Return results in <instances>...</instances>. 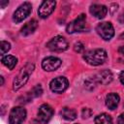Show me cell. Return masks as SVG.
I'll return each mask as SVG.
<instances>
[{"instance_id": "cell-1", "label": "cell", "mask_w": 124, "mask_h": 124, "mask_svg": "<svg viewBox=\"0 0 124 124\" xmlns=\"http://www.w3.org/2000/svg\"><path fill=\"white\" fill-rule=\"evenodd\" d=\"M107 51L103 48H95L86 51L83 54V59L92 66H99L107 60Z\"/></svg>"}, {"instance_id": "cell-2", "label": "cell", "mask_w": 124, "mask_h": 124, "mask_svg": "<svg viewBox=\"0 0 124 124\" xmlns=\"http://www.w3.org/2000/svg\"><path fill=\"white\" fill-rule=\"evenodd\" d=\"M96 31L99 34V36L102 39L106 40V41L110 40L114 35L113 26H112V24L110 22H108V21L99 23L97 25V27H96Z\"/></svg>"}, {"instance_id": "cell-3", "label": "cell", "mask_w": 124, "mask_h": 124, "mask_svg": "<svg viewBox=\"0 0 124 124\" xmlns=\"http://www.w3.org/2000/svg\"><path fill=\"white\" fill-rule=\"evenodd\" d=\"M51 51H64L68 48L69 45L66 39L62 36H56L52 38L46 45Z\"/></svg>"}, {"instance_id": "cell-4", "label": "cell", "mask_w": 124, "mask_h": 124, "mask_svg": "<svg viewBox=\"0 0 124 124\" xmlns=\"http://www.w3.org/2000/svg\"><path fill=\"white\" fill-rule=\"evenodd\" d=\"M26 117V110L22 107H15L9 115L10 124H21Z\"/></svg>"}, {"instance_id": "cell-5", "label": "cell", "mask_w": 124, "mask_h": 124, "mask_svg": "<svg viewBox=\"0 0 124 124\" xmlns=\"http://www.w3.org/2000/svg\"><path fill=\"white\" fill-rule=\"evenodd\" d=\"M85 21H86V16L84 14H81L75 20L71 21L67 25L66 31L70 34L75 33V32H80L85 28Z\"/></svg>"}, {"instance_id": "cell-6", "label": "cell", "mask_w": 124, "mask_h": 124, "mask_svg": "<svg viewBox=\"0 0 124 124\" xmlns=\"http://www.w3.org/2000/svg\"><path fill=\"white\" fill-rule=\"evenodd\" d=\"M32 11V6L30 3L28 2H24L23 4H21L14 13V16L13 19L16 22H20L23 19H25L31 13Z\"/></svg>"}, {"instance_id": "cell-7", "label": "cell", "mask_w": 124, "mask_h": 124, "mask_svg": "<svg viewBox=\"0 0 124 124\" xmlns=\"http://www.w3.org/2000/svg\"><path fill=\"white\" fill-rule=\"evenodd\" d=\"M68 85H69V81H68V79L66 78L58 77V78H53L50 81L49 87H50V90L52 92L62 93V92H64L68 88Z\"/></svg>"}, {"instance_id": "cell-8", "label": "cell", "mask_w": 124, "mask_h": 124, "mask_svg": "<svg viewBox=\"0 0 124 124\" xmlns=\"http://www.w3.org/2000/svg\"><path fill=\"white\" fill-rule=\"evenodd\" d=\"M33 68L34 67H32V68H30V69H28V70H26V67L25 68H23L22 70H21V72L17 75V77H16V78L14 79V83H13V87H14V90H18L19 88H21L26 82H27V80H28V78H29V75H30V73H32V71H33Z\"/></svg>"}, {"instance_id": "cell-9", "label": "cell", "mask_w": 124, "mask_h": 124, "mask_svg": "<svg viewBox=\"0 0 124 124\" xmlns=\"http://www.w3.org/2000/svg\"><path fill=\"white\" fill-rule=\"evenodd\" d=\"M62 61L54 56H48L46 58H45L42 61V67L45 71L47 72H51V71H55L56 69H58L61 66Z\"/></svg>"}, {"instance_id": "cell-10", "label": "cell", "mask_w": 124, "mask_h": 124, "mask_svg": "<svg viewBox=\"0 0 124 124\" xmlns=\"http://www.w3.org/2000/svg\"><path fill=\"white\" fill-rule=\"evenodd\" d=\"M55 1H52V0H46V1H44L39 10H38V14H39V16L42 17V18H46L55 9Z\"/></svg>"}, {"instance_id": "cell-11", "label": "cell", "mask_w": 124, "mask_h": 124, "mask_svg": "<svg viewBox=\"0 0 124 124\" xmlns=\"http://www.w3.org/2000/svg\"><path fill=\"white\" fill-rule=\"evenodd\" d=\"M52 115H53V109H52V108L50 106H48L46 104H44L39 108L38 116H39L40 120L43 123L48 122L49 119L52 117Z\"/></svg>"}, {"instance_id": "cell-12", "label": "cell", "mask_w": 124, "mask_h": 124, "mask_svg": "<svg viewBox=\"0 0 124 124\" xmlns=\"http://www.w3.org/2000/svg\"><path fill=\"white\" fill-rule=\"evenodd\" d=\"M91 15L97 18H104L108 14V8L101 4H93L89 9Z\"/></svg>"}, {"instance_id": "cell-13", "label": "cell", "mask_w": 124, "mask_h": 124, "mask_svg": "<svg viewBox=\"0 0 124 124\" xmlns=\"http://www.w3.org/2000/svg\"><path fill=\"white\" fill-rule=\"evenodd\" d=\"M95 78L97 82H100L102 84H108L112 80V74L109 70H103L97 74Z\"/></svg>"}, {"instance_id": "cell-14", "label": "cell", "mask_w": 124, "mask_h": 124, "mask_svg": "<svg viewBox=\"0 0 124 124\" xmlns=\"http://www.w3.org/2000/svg\"><path fill=\"white\" fill-rule=\"evenodd\" d=\"M119 96L116 93H109L107 95L106 97V106L109 108V109H114L117 108L118 104H119Z\"/></svg>"}, {"instance_id": "cell-15", "label": "cell", "mask_w": 124, "mask_h": 124, "mask_svg": "<svg viewBox=\"0 0 124 124\" xmlns=\"http://www.w3.org/2000/svg\"><path fill=\"white\" fill-rule=\"evenodd\" d=\"M38 27V22L35 19H31L30 21H28L22 28H21V35L23 36H28L30 34H32Z\"/></svg>"}, {"instance_id": "cell-16", "label": "cell", "mask_w": 124, "mask_h": 124, "mask_svg": "<svg viewBox=\"0 0 124 124\" xmlns=\"http://www.w3.org/2000/svg\"><path fill=\"white\" fill-rule=\"evenodd\" d=\"M61 116L66 120H75L77 118V111L70 108H63L60 111Z\"/></svg>"}, {"instance_id": "cell-17", "label": "cell", "mask_w": 124, "mask_h": 124, "mask_svg": "<svg viewBox=\"0 0 124 124\" xmlns=\"http://www.w3.org/2000/svg\"><path fill=\"white\" fill-rule=\"evenodd\" d=\"M1 61H2V63H3L8 69H10V70H13V69L16 67V63H17V59H16L15 56H13V55H6V56H3Z\"/></svg>"}, {"instance_id": "cell-18", "label": "cell", "mask_w": 124, "mask_h": 124, "mask_svg": "<svg viewBox=\"0 0 124 124\" xmlns=\"http://www.w3.org/2000/svg\"><path fill=\"white\" fill-rule=\"evenodd\" d=\"M95 124H112V118L107 113H101L95 117Z\"/></svg>"}, {"instance_id": "cell-19", "label": "cell", "mask_w": 124, "mask_h": 124, "mask_svg": "<svg viewBox=\"0 0 124 124\" xmlns=\"http://www.w3.org/2000/svg\"><path fill=\"white\" fill-rule=\"evenodd\" d=\"M11 48V45L8 43V42H5V41H2L0 43V52L1 54H5L6 52H8Z\"/></svg>"}, {"instance_id": "cell-20", "label": "cell", "mask_w": 124, "mask_h": 124, "mask_svg": "<svg viewBox=\"0 0 124 124\" xmlns=\"http://www.w3.org/2000/svg\"><path fill=\"white\" fill-rule=\"evenodd\" d=\"M96 83H97V80H96L95 78H89V79H87V80L84 82L85 87H86L88 90H92V89H94Z\"/></svg>"}, {"instance_id": "cell-21", "label": "cell", "mask_w": 124, "mask_h": 124, "mask_svg": "<svg viewBox=\"0 0 124 124\" xmlns=\"http://www.w3.org/2000/svg\"><path fill=\"white\" fill-rule=\"evenodd\" d=\"M42 93H43V89H42V87H41L40 84H38L35 87H33V89L31 91V95L33 97H39V96L42 95Z\"/></svg>"}, {"instance_id": "cell-22", "label": "cell", "mask_w": 124, "mask_h": 124, "mask_svg": "<svg viewBox=\"0 0 124 124\" xmlns=\"http://www.w3.org/2000/svg\"><path fill=\"white\" fill-rule=\"evenodd\" d=\"M81 115H82L83 118H89L92 115V110L90 108H83L82 111H81Z\"/></svg>"}, {"instance_id": "cell-23", "label": "cell", "mask_w": 124, "mask_h": 124, "mask_svg": "<svg viewBox=\"0 0 124 124\" xmlns=\"http://www.w3.org/2000/svg\"><path fill=\"white\" fill-rule=\"evenodd\" d=\"M74 49L77 52H82L83 49H84V46L81 43H79V42L78 43H76L75 44V46H74Z\"/></svg>"}, {"instance_id": "cell-24", "label": "cell", "mask_w": 124, "mask_h": 124, "mask_svg": "<svg viewBox=\"0 0 124 124\" xmlns=\"http://www.w3.org/2000/svg\"><path fill=\"white\" fill-rule=\"evenodd\" d=\"M117 124H124V113H121V114L118 116Z\"/></svg>"}, {"instance_id": "cell-25", "label": "cell", "mask_w": 124, "mask_h": 124, "mask_svg": "<svg viewBox=\"0 0 124 124\" xmlns=\"http://www.w3.org/2000/svg\"><path fill=\"white\" fill-rule=\"evenodd\" d=\"M119 79H120L121 83H122V84L124 85V71L120 73V76H119Z\"/></svg>"}, {"instance_id": "cell-26", "label": "cell", "mask_w": 124, "mask_h": 124, "mask_svg": "<svg viewBox=\"0 0 124 124\" xmlns=\"http://www.w3.org/2000/svg\"><path fill=\"white\" fill-rule=\"evenodd\" d=\"M8 4H9V1H0V6H1V8H5V6L8 5Z\"/></svg>"}, {"instance_id": "cell-27", "label": "cell", "mask_w": 124, "mask_h": 124, "mask_svg": "<svg viewBox=\"0 0 124 124\" xmlns=\"http://www.w3.org/2000/svg\"><path fill=\"white\" fill-rule=\"evenodd\" d=\"M118 51H119V53H120V54H122V55H124V46H121L119 47V49H118Z\"/></svg>"}, {"instance_id": "cell-28", "label": "cell", "mask_w": 124, "mask_h": 124, "mask_svg": "<svg viewBox=\"0 0 124 124\" xmlns=\"http://www.w3.org/2000/svg\"><path fill=\"white\" fill-rule=\"evenodd\" d=\"M31 124H41V122L39 120H37V119H34V120H32Z\"/></svg>"}, {"instance_id": "cell-29", "label": "cell", "mask_w": 124, "mask_h": 124, "mask_svg": "<svg viewBox=\"0 0 124 124\" xmlns=\"http://www.w3.org/2000/svg\"><path fill=\"white\" fill-rule=\"evenodd\" d=\"M0 78H1V85H3V83H4V78H3V77H0Z\"/></svg>"}, {"instance_id": "cell-30", "label": "cell", "mask_w": 124, "mask_h": 124, "mask_svg": "<svg viewBox=\"0 0 124 124\" xmlns=\"http://www.w3.org/2000/svg\"><path fill=\"white\" fill-rule=\"evenodd\" d=\"M119 39H124V33H122V34L119 36Z\"/></svg>"}]
</instances>
